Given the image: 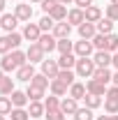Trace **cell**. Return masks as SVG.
Segmentation results:
<instances>
[{
  "mask_svg": "<svg viewBox=\"0 0 118 120\" xmlns=\"http://www.w3.org/2000/svg\"><path fill=\"white\" fill-rule=\"evenodd\" d=\"M26 62H28L26 51L14 49V51H9L7 56H2V60H0V69H2V72H16V69H19V67H23Z\"/></svg>",
  "mask_w": 118,
  "mask_h": 120,
  "instance_id": "obj_1",
  "label": "cell"
},
{
  "mask_svg": "<svg viewBox=\"0 0 118 120\" xmlns=\"http://www.w3.org/2000/svg\"><path fill=\"white\" fill-rule=\"evenodd\" d=\"M95 69H97V65H95L93 58H79L76 60V67H74V72H76L79 79H93Z\"/></svg>",
  "mask_w": 118,
  "mask_h": 120,
  "instance_id": "obj_2",
  "label": "cell"
},
{
  "mask_svg": "<svg viewBox=\"0 0 118 120\" xmlns=\"http://www.w3.org/2000/svg\"><path fill=\"white\" fill-rule=\"evenodd\" d=\"M93 53H95V46L90 39H79V42H74V56L76 58H93Z\"/></svg>",
  "mask_w": 118,
  "mask_h": 120,
  "instance_id": "obj_3",
  "label": "cell"
},
{
  "mask_svg": "<svg viewBox=\"0 0 118 120\" xmlns=\"http://www.w3.org/2000/svg\"><path fill=\"white\" fill-rule=\"evenodd\" d=\"M39 72H42V74L44 76H49V79H51V81H53V79H56V76H58V72H60V65H58V60H42V62H39Z\"/></svg>",
  "mask_w": 118,
  "mask_h": 120,
  "instance_id": "obj_4",
  "label": "cell"
},
{
  "mask_svg": "<svg viewBox=\"0 0 118 120\" xmlns=\"http://www.w3.org/2000/svg\"><path fill=\"white\" fill-rule=\"evenodd\" d=\"M14 14H16V19H19L21 23H30V19H32V5H30V2H16L14 5Z\"/></svg>",
  "mask_w": 118,
  "mask_h": 120,
  "instance_id": "obj_5",
  "label": "cell"
},
{
  "mask_svg": "<svg viewBox=\"0 0 118 120\" xmlns=\"http://www.w3.org/2000/svg\"><path fill=\"white\" fill-rule=\"evenodd\" d=\"M21 35H23V39L26 42H39V37H42V28L37 26V23H26L23 30H21Z\"/></svg>",
  "mask_w": 118,
  "mask_h": 120,
  "instance_id": "obj_6",
  "label": "cell"
},
{
  "mask_svg": "<svg viewBox=\"0 0 118 120\" xmlns=\"http://www.w3.org/2000/svg\"><path fill=\"white\" fill-rule=\"evenodd\" d=\"M26 58H28V62H32V65H37V62H42V60L46 58V53L42 51V46L37 44V42H32V44L26 49Z\"/></svg>",
  "mask_w": 118,
  "mask_h": 120,
  "instance_id": "obj_7",
  "label": "cell"
},
{
  "mask_svg": "<svg viewBox=\"0 0 118 120\" xmlns=\"http://www.w3.org/2000/svg\"><path fill=\"white\" fill-rule=\"evenodd\" d=\"M37 44L42 46V51H44V53H51V51H56L58 39L53 37V32H42V37H39V42H37Z\"/></svg>",
  "mask_w": 118,
  "mask_h": 120,
  "instance_id": "obj_8",
  "label": "cell"
},
{
  "mask_svg": "<svg viewBox=\"0 0 118 120\" xmlns=\"http://www.w3.org/2000/svg\"><path fill=\"white\" fill-rule=\"evenodd\" d=\"M35 74H37V72H35V65H32V62H26L23 67H19V69H16V81H23V83H30Z\"/></svg>",
  "mask_w": 118,
  "mask_h": 120,
  "instance_id": "obj_9",
  "label": "cell"
},
{
  "mask_svg": "<svg viewBox=\"0 0 118 120\" xmlns=\"http://www.w3.org/2000/svg\"><path fill=\"white\" fill-rule=\"evenodd\" d=\"M19 23L21 21L16 19V14H0V28L5 30V32H14Z\"/></svg>",
  "mask_w": 118,
  "mask_h": 120,
  "instance_id": "obj_10",
  "label": "cell"
},
{
  "mask_svg": "<svg viewBox=\"0 0 118 120\" xmlns=\"http://www.w3.org/2000/svg\"><path fill=\"white\" fill-rule=\"evenodd\" d=\"M51 32H53V37H56V39H67V37L72 35V26H70L67 21H58V23L53 26Z\"/></svg>",
  "mask_w": 118,
  "mask_h": 120,
  "instance_id": "obj_11",
  "label": "cell"
},
{
  "mask_svg": "<svg viewBox=\"0 0 118 120\" xmlns=\"http://www.w3.org/2000/svg\"><path fill=\"white\" fill-rule=\"evenodd\" d=\"M60 111H63L65 116H74V113L79 111V102H76L74 97L67 95V97H63V99H60Z\"/></svg>",
  "mask_w": 118,
  "mask_h": 120,
  "instance_id": "obj_12",
  "label": "cell"
},
{
  "mask_svg": "<svg viewBox=\"0 0 118 120\" xmlns=\"http://www.w3.org/2000/svg\"><path fill=\"white\" fill-rule=\"evenodd\" d=\"M70 97H74L76 102H81L86 95H88V90H86V83H81V81H74L72 86H70V92H67Z\"/></svg>",
  "mask_w": 118,
  "mask_h": 120,
  "instance_id": "obj_13",
  "label": "cell"
},
{
  "mask_svg": "<svg viewBox=\"0 0 118 120\" xmlns=\"http://www.w3.org/2000/svg\"><path fill=\"white\" fill-rule=\"evenodd\" d=\"M83 21H86V14H83V9H79V7H72V9L67 12V23H70V26H76V28H79Z\"/></svg>",
  "mask_w": 118,
  "mask_h": 120,
  "instance_id": "obj_14",
  "label": "cell"
},
{
  "mask_svg": "<svg viewBox=\"0 0 118 120\" xmlns=\"http://www.w3.org/2000/svg\"><path fill=\"white\" fill-rule=\"evenodd\" d=\"M76 30H79V37H81V39H93V37L97 35V26H95V23H88V21H83Z\"/></svg>",
  "mask_w": 118,
  "mask_h": 120,
  "instance_id": "obj_15",
  "label": "cell"
},
{
  "mask_svg": "<svg viewBox=\"0 0 118 120\" xmlns=\"http://www.w3.org/2000/svg\"><path fill=\"white\" fill-rule=\"evenodd\" d=\"M9 97H12L14 109H26V106L30 104V99H28V95H26V90H14Z\"/></svg>",
  "mask_w": 118,
  "mask_h": 120,
  "instance_id": "obj_16",
  "label": "cell"
},
{
  "mask_svg": "<svg viewBox=\"0 0 118 120\" xmlns=\"http://www.w3.org/2000/svg\"><path fill=\"white\" fill-rule=\"evenodd\" d=\"M49 90H51V95H56V97H67L70 86H67V83H63L60 79H53V81H51V86H49Z\"/></svg>",
  "mask_w": 118,
  "mask_h": 120,
  "instance_id": "obj_17",
  "label": "cell"
},
{
  "mask_svg": "<svg viewBox=\"0 0 118 120\" xmlns=\"http://www.w3.org/2000/svg\"><path fill=\"white\" fill-rule=\"evenodd\" d=\"M86 90H88L90 95H100V97L106 95V86L100 83V81H95V79H86Z\"/></svg>",
  "mask_w": 118,
  "mask_h": 120,
  "instance_id": "obj_18",
  "label": "cell"
},
{
  "mask_svg": "<svg viewBox=\"0 0 118 120\" xmlns=\"http://www.w3.org/2000/svg\"><path fill=\"white\" fill-rule=\"evenodd\" d=\"M111 58H114V53H109V51H95L93 53V60L97 67H111Z\"/></svg>",
  "mask_w": 118,
  "mask_h": 120,
  "instance_id": "obj_19",
  "label": "cell"
},
{
  "mask_svg": "<svg viewBox=\"0 0 118 120\" xmlns=\"http://www.w3.org/2000/svg\"><path fill=\"white\" fill-rule=\"evenodd\" d=\"M93 79L106 86V83H111V79H114V72H111L109 67H97V69H95V74H93Z\"/></svg>",
  "mask_w": 118,
  "mask_h": 120,
  "instance_id": "obj_20",
  "label": "cell"
},
{
  "mask_svg": "<svg viewBox=\"0 0 118 120\" xmlns=\"http://www.w3.org/2000/svg\"><path fill=\"white\" fill-rule=\"evenodd\" d=\"M44 92H46L44 88H37V86H32V83H28V88H26V95H28L30 102H42V99L46 97Z\"/></svg>",
  "mask_w": 118,
  "mask_h": 120,
  "instance_id": "obj_21",
  "label": "cell"
},
{
  "mask_svg": "<svg viewBox=\"0 0 118 120\" xmlns=\"http://www.w3.org/2000/svg\"><path fill=\"white\" fill-rule=\"evenodd\" d=\"M83 14H86V21H88V23H97V21L104 16V14H102V9H100L97 5H90V7H86V9H83Z\"/></svg>",
  "mask_w": 118,
  "mask_h": 120,
  "instance_id": "obj_22",
  "label": "cell"
},
{
  "mask_svg": "<svg viewBox=\"0 0 118 120\" xmlns=\"http://www.w3.org/2000/svg\"><path fill=\"white\" fill-rule=\"evenodd\" d=\"M67 12H70V9H67V5H60V2H58V5L49 12V16L58 23V21H67Z\"/></svg>",
  "mask_w": 118,
  "mask_h": 120,
  "instance_id": "obj_23",
  "label": "cell"
},
{
  "mask_svg": "<svg viewBox=\"0 0 118 120\" xmlns=\"http://www.w3.org/2000/svg\"><path fill=\"white\" fill-rule=\"evenodd\" d=\"M28 113H30V120H37V118H42V116L46 113L44 102H30V104H28Z\"/></svg>",
  "mask_w": 118,
  "mask_h": 120,
  "instance_id": "obj_24",
  "label": "cell"
},
{
  "mask_svg": "<svg viewBox=\"0 0 118 120\" xmlns=\"http://www.w3.org/2000/svg\"><path fill=\"white\" fill-rule=\"evenodd\" d=\"M76 56H74V53H63V56H60L58 58V65H60V69H74V67H76Z\"/></svg>",
  "mask_w": 118,
  "mask_h": 120,
  "instance_id": "obj_25",
  "label": "cell"
},
{
  "mask_svg": "<svg viewBox=\"0 0 118 120\" xmlns=\"http://www.w3.org/2000/svg\"><path fill=\"white\" fill-rule=\"evenodd\" d=\"M114 23H116V21H111V19L102 16L95 26H97V32H100V35H111V32H114Z\"/></svg>",
  "mask_w": 118,
  "mask_h": 120,
  "instance_id": "obj_26",
  "label": "cell"
},
{
  "mask_svg": "<svg viewBox=\"0 0 118 120\" xmlns=\"http://www.w3.org/2000/svg\"><path fill=\"white\" fill-rule=\"evenodd\" d=\"M14 90H16V88H14V79L5 74V79L0 81V95H5V97H9V95H12Z\"/></svg>",
  "mask_w": 118,
  "mask_h": 120,
  "instance_id": "obj_27",
  "label": "cell"
},
{
  "mask_svg": "<svg viewBox=\"0 0 118 120\" xmlns=\"http://www.w3.org/2000/svg\"><path fill=\"white\" fill-rule=\"evenodd\" d=\"M83 104L88 106V109H93V111H95V109H100V106L104 104V99L102 97H100V95H86V97H83Z\"/></svg>",
  "mask_w": 118,
  "mask_h": 120,
  "instance_id": "obj_28",
  "label": "cell"
},
{
  "mask_svg": "<svg viewBox=\"0 0 118 120\" xmlns=\"http://www.w3.org/2000/svg\"><path fill=\"white\" fill-rule=\"evenodd\" d=\"M56 79H60V81L67 83V86H72L74 81H76V72H74V69H60Z\"/></svg>",
  "mask_w": 118,
  "mask_h": 120,
  "instance_id": "obj_29",
  "label": "cell"
},
{
  "mask_svg": "<svg viewBox=\"0 0 118 120\" xmlns=\"http://www.w3.org/2000/svg\"><path fill=\"white\" fill-rule=\"evenodd\" d=\"M12 109H14V104H12V97H5V95H0V116H9V113H12Z\"/></svg>",
  "mask_w": 118,
  "mask_h": 120,
  "instance_id": "obj_30",
  "label": "cell"
},
{
  "mask_svg": "<svg viewBox=\"0 0 118 120\" xmlns=\"http://www.w3.org/2000/svg\"><path fill=\"white\" fill-rule=\"evenodd\" d=\"M30 83H32V86H37V88H49V86H51V79H49V76H44L42 74V72H39V74H35L32 76V81H30Z\"/></svg>",
  "mask_w": 118,
  "mask_h": 120,
  "instance_id": "obj_31",
  "label": "cell"
},
{
  "mask_svg": "<svg viewBox=\"0 0 118 120\" xmlns=\"http://www.w3.org/2000/svg\"><path fill=\"white\" fill-rule=\"evenodd\" d=\"M74 120H93L95 116H93V109H88V106H79V111L72 116Z\"/></svg>",
  "mask_w": 118,
  "mask_h": 120,
  "instance_id": "obj_32",
  "label": "cell"
},
{
  "mask_svg": "<svg viewBox=\"0 0 118 120\" xmlns=\"http://www.w3.org/2000/svg\"><path fill=\"white\" fill-rule=\"evenodd\" d=\"M37 26L42 28V32H51V30H53V26H56V21H53L49 14H44L39 21H37Z\"/></svg>",
  "mask_w": 118,
  "mask_h": 120,
  "instance_id": "obj_33",
  "label": "cell"
},
{
  "mask_svg": "<svg viewBox=\"0 0 118 120\" xmlns=\"http://www.w3.org/2000/svg\"><path fill=\"white\" fill-rule=\"evenodd\" d=\"M58 53L63 56V53H74V42H70V37L67 39H58Z\"/></svg>",
  "mask_w": 118,
  "mask_h": 120,
  "instance_id": "obj_34",
  "label": "cell"
},
{
  "mask_svg": "<svg viewBox=\"0 0 118 120\" xmlns=\"http://www.w3.org/2000/svg\"><path fill=\"white\" fill-rule=\"evenodd\" d=\"M44 109H46V111H56V109H60V97H56V95L44 97Z\"/></svg>",
  "mask_w": 118,
  "mask_h": 120,
  "instance_id": "obj_35",
  "label": "cell"
},
{
  "mask_svg": "<svg viewBox=\"0 0 118 120\" xmlns=\"http://www.w3.org/2000/svg\"><path fill=\"white\" fill-rule=\"evenodd\" d=\"M90 42H93V46H95V51H106V35H100V32H97Z\"/></svg>",
  "mask_w": 118,
  "mask_h": 120,
  "instance_id": "obj_36",
  "label": "cell"
},
{
  "mask_svg": "<svg viewBox=\"0 0 118 120\" xmlns=\"http://www.w3.org/2000/svg\"><path fill=\"white\" fill-rule=\"evenodd\" d=\"M106 51H109V53H116L118 51V35L116 32L106 35Z\"/></svg>",
  "mask_w": 118,
  "mask_h": 120,
  "instance_id": "obj_37",
  "label": "cell"
},
{
  "mask_svg": "<svg viewBox=\"0 0 118 120\" xmlns=\"http://www.w3.org/2000/svg\"><path fill=\"white\" fill-rule=\"evenodd\" d=\"M9 51H14V49H12V42H9L7 35H2V37H0V56H7Z\"/></svg>",
  "mask_w": 118,
  "mask_h": 120,
  "instance_id": "obj_38",
  "label": "cell"
},
{
  "mask_svg": "<svg viewBox=\"0 0 118 120\" xmlns=\"http://www.w3.org/2000/svg\"><path fill=\"white\" fill-rule=\"evenodd\" d=\"M12 120H30V113L28 109H12Z\"/></svg>",
  "mask_w": 118,
  "mask_h": 120,
  "instance_id": "obj_39",
  "label": "cell"
},
{
  "mask_svg": "<svg viewBox=\"0 0 118 120\" xmlns=\"http://www.w3.org/2000/svg\"><path fill=\"white\" fill-rule=\"evenodd\" d=\"M104 111L109 116H116L118 113V99H104Z\"/></svg>",
  "mask_w": 118,
  "mask_h": 120,
  "instance_id": "obj_40",
  "label": "cell"
},
{
  "mask_svg": "<svg viewBox=\"0 0 118 120\" xmlns=\"http://www.w3.org/2000/svg\"><path fill=\"white\" fill-rule=\"evenodd\" d=\"M7 37H9V42H12V49H19L21 46V42H23V35L21 32H7Z\"/></svg>",
  "mask_w": 118,
  "mask_h": 120,
  "instance_id": "obj_41",
  "label": "cell"
},
{
  "mask_svg": "<svg viewBox=\"0 0 118 120\" xmlns=\"http://www.w3.org/2000/svg\"><path fill=\"white\" fill-rule=\"evenodd\" d=\"M104 16L106 19H111V21H118V5H106V9H104Z\"/></svg>",
  "mask_w": 118,
  "mask_h": 120,
  "instance_id": "obj_42",
  "label": "cell"
},
{
  "mask_svg": "<svg viewBox=\"0 0 118 120\" xmlns=\"http://www.w3.org/2000/svg\"><path fill=\"white\" fill-rule=\"evenodd\" d=\"M44 118H46V120H65L67 116H65L60 109H56V111H46V113H44Z\"/></svg>",
  "mask_w": 118,
  "mask_h": 120,
  "instance_id": "obj_43",
  "label": "cell"
},
{
  "mask_svg": "<svg viewBox=\"0 0 118 120\" xmlns=\"http://www.w3.org/2000/svg\"><path fill=\"white\" fill-rule=\"evenodd\" d=\"M56 5H58V0H44V2H42V12H44V14H49Z\"/></svg>",
  "mask_w": 118,
  "mask_h": 120,
  "instance_id": "obj_44",
  "label": "cell"
},
{
  "mask_svg": "<svg viewBox=\"0 0 118 120\" xmlns=\"http://www.w3.org/2000/svg\"><path fill=\"white\" fill-rule=\"evenodd\" d=\"M104 99H118V86H111V88H106V95H104Z\"/></svg>",
  "mask_w": 118,
  "mask_h": 120,
  "instance_id": "obj_45",
  "label": "cell"
},
{
  "mask_svg": "<svg viewBox=\"0 0 118 120\" xmlns=\"http://www.w3.org/2000/svg\"><path fill=\"white\" fill-rule=\"evenodd\" d=\"M74 5H76L79 9H86V7H90V5H93V0H74Z\"/></svg>",
  "mask_w": 118,
  "mask_h": 120,
  "instance_id": "obj_46",
  "label": "cell"
},
{
  "mask_svg": "<svg viewBox=\"0 0 118 120\" xmlns=\"http://www.w3.org/2000/svg\"><path fill=\"white\" fill-rule=\"evenodd\" d=\"M111 65H114V67H116V69H118V51H116V53H114V58H111Z\"/></svg>",
  "mask_w": 118,
  "mask_h": 120,
  "instance_id": "obj_47",
  "label": "cell"
},
{
  "mask_svg": "<svg viewBox=\"0 0 118 120\" xmlns=\"http://www.w3.org/2000/svg\"><path fill=\"white\" fill-rule=\"evenodd\" d=\"M111 83H114V86H118V69L114 72V79H111Z\"/></svg>",
  "mask_w": 118,
  "mask_h": 120,
  "instance_id": "obj_48",
  "label": "cell"
},
{
  "mask_svg": "<svg viewBox=\"0 0 118 120\" xmlns=\"http://www.w3.org/2000/svg\"><path fill=\"white\" fill-rule=\"evenodd\" d=\"M5 7H7V0H0V14L5 12Z\"/></svg>",
  "mask_w": 118,
  "mask_h": 120,
  "instance_id": "obj_49",
  "label": "cell"
},
{
  "mask_svg": "<svg viewBox=\"0 0 118 120\" xmlns=\"http://www.w3.org/2000/svg\"><path fill=\"white\" fill-rule=\"evenodd\" d=\"M30 5H42V2H44V0H28Z\"/></svg>",
  "mask_w": 118,
  "mask_h": 120,
  "instance_id": "obj_50",
  "label": "cell"
},
{
  "mask_svg": "<svg viewBox=\"0 0 118 120\" xmlns=\"http://www.w3.org/2000/svg\"><path fill=\"white\" fill-rule=\"evenodd\" d=\"M106 120H118V113L116 116H109V113H106Z\"/></svg>",
  "mask_w": 118,
  "mask_h": 120,
  "instance_id": "obj_51",
  "label": "cell"
},
{
  "mask_svg": "<svg viewBox=\"0 0 118 120\" xmlns=\"http://www.w3.org/2000/svg\"><path fill=\"white\" fill-rule=\"evenodd\" d=\"M60 5H70V2H74V0H58Z\"/></svg>",
  "mask_w": 118,
  "mask_h": 120,
  "instance_id": "obj_52",
  "label": "cell"
},
{
  "mask_svg": "<svg viewBox=\"0 0 118 120\" xmlns=\"http://www.w3.org/2000/svg\"><path fill=\"white\" fill-rule=\"evenodd\" d=\"M2 79H5V72H2V69H0V81H2Z\"/></svg>",
  "mask_w": 118,
  "mask_h": 120,
  "instance_id": "obj_53",
  "label": "cell"
},
{
  "mask_svg": "<svg viewBox=\"0 0 118 120\" xmlns=\"http://www.w3.org/2000/svg\"><path fill=\"white\" fill-rule=\"evenodd\" d=\"M109 2H111V5H118V0H109Z\"/></svg>",
  "mask_w": 118,
  "mask_h": 120,
  "instance_id": "obj_54",
  "label": "cell"
},
{
  "mask_svg": "<svg viewBox=\"0 0 118 120\" xmlns=\"http://www.w3.org/2000/svg\"><path fill=\"white\" fill-rule=\"evenodd\" d=\"M0 120H5V116H0Z\"/></svg>",
  "mask_w": 118,
  "mask_h": 120,
  "instance_id": "obj_55",
  "label": "cell"
},
{
  "mask_svg": "<svg viewBox=\"0 0 118 120\" xmlns=\"http://www.w3.org/2000/svg\"><path fill=\"white\" fill-rule=\"evenodd\" d=\"M12 2H19V0H12Z\"/></svg>",
  "mask_w": 118,
  "mask_h": 120,
  "instance_id": "obj_56",
  "label": "cell"
}]
</instances>
